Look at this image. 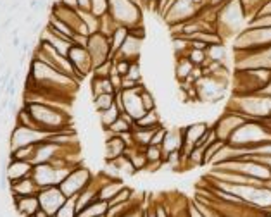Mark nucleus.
<instances>
[{
	"instance_id": "1",
	"label": "nucleus",
	"mask_w": 271,
	"mask_h": 217,
	"mask_svg": "<svg viewBox=\"0 0 271 217\" xmlns=\"http://www.w3.org/2000/svg\"><path fill=\"white\" fill-rule=\"evenodd\" d=\"M218 7V33L221 38H228V36H237L240 31L247 28V16L245 10L242 7L240 0H226Z\"/></svg>"
},
{
	"instance_id": "2",
	"label": "nucleus",
	"mask_w": 271,
	"mask_h": 217,
	"mask_svg": "<svg viewBox=\"0 0 271 217\" xmlns=\"http://www.w3.org/2000/svg\"><path fill=\"white\" fill-rule=\"evenodd\" d=\"M24 107L30 110V114L36 121L41 131H45L49 135L60 133L69 124L68 114L59 107H54L49 103H24Z\"/></svg>"
},
{
	"instance_id": "3",
	"label": "nucleus",
	"mask_w": 271,
	"mask_h": 217,
	"mask_svg": "<svg viewBox=\"0 0 271 217\" xmlns=\"http://www.w3.org/2000/svg\"><path fill=\"white\" fill-rule=\"evenodd\" d=\"M109 14L119 26L128 30L142 24V5L138 0H109Z\"/></svg>"
},
{
	"instance_id": "4",
	"label": "nucleus",
	"mask_w": 271,
	"mask_h": 217,
	"mask_svg": "<svg viewBox=\"0 0 271 217\" xmlns=\"http://www.w3.org/2000/svg\"><path fill=\"white\" fill-rule=\"evenodd\" d=\"M202 9L204 7H201L195 0H174L173 5L168 9V12L164 14V21L169 26L181 24V22H187V21L197 17Z\"/></svg>"
},
{
	"instance_id": "5",
	"label": "nucleus",
	"mask_w": 271,
	"mask_h": 217,
	"mask_svg": "<svg viewBox=\"0 0 271 217\" xmlns=\"http://www.w3.org/2000/svg\"><path fill=\"white\" fill-rule=\"evenodd\" d=\"M90 183H92L90 171L85 169V167H81V166H76V167L66 176V179L59 184V188L68 198H73V197H76L80 191H83Z\"/></svg>"
},
{
	"instance_id": "6",
	"label": "nucleus",
	"mask_w": 271,
	"mask_h": 217,
	"mask_svg": "<svg viewBox=\"0 0 271 217\" xmlns=\"http://www.w3.org/2000/svg\"><path fill=\"white\" fill-rule=\"evenodd\" d=\"M86 50L92 57L93 67L100 66L107 60H112V52H110V41L105 35L102 33H93L88 36V43H86Z\"/></svg>"
},
{
	"instance_id": "7",
	"label": "nucleus",
	"mask_w": 271,
	"mask_h": 217,
	"mask_svg": "<svg viewBox=\"0 0 271 217\" xmlns=\"http://www.w3.org/2000/svg\"><path fill=\"white\" fill-rule=\"evenodd\" d=\"M243 122H247V119L243 117V116H240V114L235 112V110H226V108H225V114L212 124V128H214V131H216L218 140H223V141L228 143L230 136L240 128Z\"/></svg>"
},
{
	"instance_id": "8",
	"label": "nucleus",
	"mask_w": 271,
	"mask_h": 217,
	"mask_svg": "<svg viewBox=\"0 0 271 217\" xmlns=\"http://www.w3.org/2000/svg\"><path fill=\"white\" fill-rule=\"evenodd\" d=\"M68 197L60 191L59 186H45L38 190V202H40V208H43L49 216H55L64 203H66Z\"/></svg>"
},
{
	"instance_id": "9",
	"label": "nucleus",
	"mask_w": 271,
	"mask_h": 217,
	"mask_svg": "<svg viewBox=\"0 0 271 217\" xmlns=\"http://www.w3.org/2000/svg\"><path fill=\"white\" fill-rule=\"evenodd\" d=\"M50 136L49 133H43V131H36V129H30L24 128V126H16V129L12 131L10 135V150H16V148L26 147V145H36L43 140H47Z\"/></svg>"
},
{
	"instance_id": "10",
	"label": "nucleus",
	"mask_w": 271,
	"mask_h": 217,
	"mask_svg": "<svg viewBox=\"0 0 271 217\" xmlns=\"http://www.w3.org/2000/svg\"><path fill=\"white\" fill-rule=\"evenodd\" d=\"M68 59L71 60L73 67L76 71V76L78 79H83L88 72L93 71V62H92V57L88 54L86 47H80V45H73L68 54Z\"/></svg>"
},
{
	"instance_id": "11",
	"label": "nucleus",
	"mask_w": 271,
	"mask_h": 217,
	"mask_svg": "<svg viewBox=\"0 0 271 217\" xmlns=\"http://www.w3.org/2000/svg\"><path fill=\"white\" fill-rule=\"evenodd\" d=\"M145 90L143 85L137 86L133 90H121V97H123V105H124V112H128L131 117L140 119L147 110L143 108V103H142V91Z\"/></svg>"
},
{
	"instance_id": "12",
	"label": "nucleus",
	"mask_w": 271,
	"mask_h": 217,
	"mask_svg": "<svg viewBox=\"0 0 271 217\" xmlns=\"http://www.w3.org/2000/svg\"><path fill=\"white\" fill-rule=\"evenodd\" d=\"M181 147H183V128H171L166 131V136H164V141H162V155L164 158L168 157L169 153H174V152H181Z\"/></svg>"
},
{
	"instance_id": "13",
	"label": "nucleus",
	"mask_w": 271,
	"mask_h": 217,
	"mask_svg": "<svg viewBox=\"0 0 271 217\" xmlns=\"http://www.w3.org/2000/svg\"><path fill=\"white\" fill-rule=\"evenodd\" d=\"M31 172H33V164L24 162V160L10 158L9 166L5 169V178L9 179V183H14V181H19V179L30 178Z\"/></svg>"
},
{
	"instance_id": "14",
	"label": "nucleus",
	"mask_w": 271,
	"mask_h": 217,
	"mask_svg": "<svg viewBox=\"0 0 271 217\" xmlns=\"http://www.w3.org/2000/svg\"><path fill=\"white\" fill-rule=\"evenodd\" d=\"M140 48H142V38H137L133 35H128V38L124 40L123 47L119 48V52L114 57L126 59V60H130V62H138V59H140Z\"/></svg>"
},
{
	"instance_id": "15",
	"label": "nucleus",
	"mask_w": 271,
	"mask_h": 217,
	"mask_svg": "<svg viewBox=\"0 0 271 217\" xmlns=\"http://www.w3.org/2000/svg\"><path fill=\"white\" fill-rule=\"evenodd\" d=\"M14 203H16V210L21 216L31 217L38 208H40V202H38V195H30V197H14Z\"/></svg>"
},
{
	"instance_id": "16",
	"label": "nucleus",
	"mask_w": 271,
	"mask_h": 217,
	"mask_svg": "<svg viewBox=\"0 0 271 217\" xmlns=\"http://www.w3.org/2000/svg\"><path fill=\"white\" fill-rule=\"evenodd\" d=\"M10 190L14 193V197H30V195H38V184L35 183V179L31 178H24L19 181L10 183Z\"/></svg>"
},
{
	"instance_id": "17",
	"label": "nucleus",
	"mask_w": 271,
	"mask_h": 217,
	"mask_svg": "<svg viewBox=\"0 0 271 217\" xmlns=\"http://www.w3.org/2000/svg\"><path fill=\"white\" fill-rule=\"evenodd\" d=\"M123 188H124V183L121 179H105V183L99 186L97 198L99 200H104V202H110Z\"/></svg>"
},
{
	"instance_id": "18",
	"label": "nucleus",
	"mask_w": 271,
	"mask_h": 217,
	"mask_svg": "<svg viewBox=\"0 0 271 217\" xmlns=\"http://www.w3.org/2000/svg\"><path fill=\"white\" fill-rule=\"evenodd\" d=\"M124 152H126V143L121 140V136L110 135L105 141V160H114L124 155Z\"/></svg>"
},
{
	"instance_id": "19",
	"label": "nucleus",
	"mask_w": 271,
	"mask_h": 217,
	"mask_svg": "<svg viewBox=\"0 0 271 217\" xmlns=\"http://www.w3.org/2000/svg\"><path fill=\"white\" fill-rule=\"evenodd\" d=\"M124 155L130 158V162L133 164V167L137 169V172L142 171V169L149 167V162H147V157H145V148H140V147H137V145H131V147H126Z\"/></svg>"
},
{
	"instance_id": "20",
	"label": "nucleus",
	"mask_w": 271,
	"mask_h": 217,
	"mask_svg": "<svg viewBox=\"0 0 271 217\" xmlns=\"http://www.w3.org/2000/svg\"><path fill=\"white\" fill-rule=\"evenodd\" d=\"M107 208H109V202L95 200L86 208H83L76 217H100V216H105L107 214Z\"/></svg>"
},
{
	"instance_id": "21",
	"label": "nucleus",
	"mask_w": 271,
	"mask_h": 217,
	"mask_svg": "<svg viewBox=\"0 0 271 217\" xmlns=\"http://www.w3.org/2000/svg\"><path fill=\"white\" fill-rule=\"evenodd\" d=\"M145 157L149 162V167L147 169H155L164 164V155H162V148L159 145H149L145 147Z\"/></svg>"
},
{
	"instance_id": "22",
	"label": "nucleus",
	"mask_w": 271,
	"mask_h": 217,
	"mask_svg": "<svg viewBox=\"0 0 271 217\" xmlns=\"http://www.w3.org/2000/svg\"><path fill=\"white\" fill-rule=\"evenodd\" d=\"M128 35H130V31H128V28H124V26H118L116 30H114V33L110 35V52H112V59H114V55L119 52V48L123 47V43H124V40L128 38Z\"/></svg>"
},
{
	"instance_id": "23",
	"label": "nucleus",
	"mask_w": 271,
	"mask_h": 217,
	"mask_svg": "<svg viewBox=\"0 0 271 217\" xmlns=\"http://www.w3.org/2000/svg\"><path fill=\"white\" fill-rule=\"evenodd\" d=\"M193 67H195V66L188 60V57H176V66H174V76H176V79H178L180 83L185 81V79L192 74Z\"/></svg>"
},
{
	"instance_id": "24",
	"label": "nucleus",
	"mask_w": 271,
	"mask_h": 217,
	"mask_svg": "<svg viewBox=\"0 0 271 217\" xmlns=\"http://www.w3.org/2000/svg\"><path fill=\"white\" fill-rule=\"evenodd\" d=\"M92 93H93V97H99L102 93L116 95V88L112 86L109 78H93L92 79Z\"/></svg>"
},
{
	"instance_id": "25",
	"label": "nucleus",
	"mask_w": 271,
	"mask_h": 217,
	"mask_svg": "<svg viewBox=\"0 0 271 217\" xmlns=\"http://www.w3.org/2000/svg\"><path fill=\"white\" fill-rule=\"evenodd\" d=\"M135 126L137 128H154L155 129V128H159V126H162V122H161V119H159V114L155 110H149L140 119L135 121Z\"/></svg>"
},
{
	"instance_id": "26",
	"label": "nucleus",
	"mask_w": 271,
	"mask_h": 217,
	"mask_svg": "<svg viewBox=\"0 0 271 217\" xmlns=\"http://www.w3.org/2000/svg\"><path fill=\"white\" fill-rule=\"evenodd\" d=\"M206 54H207V59H209V60H218V62H225V64H226V57H228V54H226V47H225V43L209 45L207 50H206Z\"/></svg>"
},
{
	"instance_id": "27",
	"label": "nucleus",
	"mask_w": 271,
	"mask_h": 217,
	"mask_svg": "<svg viewBox=\"0 0 271 217\" xmlns=\"http://www.w3.org/2000/svg\"><path fill=\"white\" fill-rule=\"evenodd\" d=\"M99 114H100V122H102V128L104 129H107L110 126V124H112V122H114V121H116V119L119 117V108L116 107V103H114V105H112V107H109L107 108V110H104V112H99Z\"/></svg>"
},
{
	"instance_id": "28",
	"label": "nucleus",
	"mask_w": 271,
	"mask_h": 217,
	"mask_svg": "<svg viewBox=\"0 0 271 217\" xmlns=\"http://www.w3.org/2000/svg\"><path fill=\"white\" fill-rule=\"evenodd\" d=\"M93 105L97 108V112H104L109 107L114 105V95L110 93H102L99 97H93Z\"/></svg>"
},
{
	"instance_id": "29",
	"label": "nucleus",
	"mask_w": 271,
	"mask_h": 217,
	"mask_svg": "<svg viewBox=\"0 0 271 217\" xmlns=\"http://www.w3.org/2000/svg\"><path fill=\"white\" fill-rule=\"evenodd\" d=\"M76 216H78V210H76V200H74V197L68 198L66 203L55 214V217H76Z\"/></svg>"
},
{
	"instance_id": "30",
	"label": "nucleus",
	"mask_w": 271,
	"mask_h": 217,
	"mask_svg": "<svg viewBox=\"0 0 271 217\" xmlns=\"http://www.w3.org/2000/svg\"><path fill=\"white\" fill-rule=\"evenodd\" d=\"M225 143L226 141H223V140H216V141H212L211 145H207L206 147V152H204V164H211L212 157L225 147Z\"/></svg>"
},
{
	"instance_id": "31",
	"label": "nucleus",
	"mask_w": 271,
	"mask_h": 217,
	"mask_svg": "<svg viewBox=\"0 0 271 217\" xmlns=\"http://www.w3.org/2000/svg\"><path fill=\"white\" fill-rule=\"evenodd\" d=\"M187 57H188V60H190L193 66H204L206 64V60H207V54H206V50H199V48H190L188 50V54H187Z\"/></svg>"
},
{
	"instance_id": "32",
	"label": "nucleus",
	"mask_w": 271,
	"mask_h": 217,
	"mask_svg": "<svg viewBox=\"0 0 271 217\" xmlns=\"http://www.w3.org/2000/svg\"><path fill=\"white\" fill-rule=\"evenodd\" d=\"M90 5H92L90 12H93L99 17L109 14V0H90Z\"/></svg>"
},
{
	"instance_id": "33",
	"label": "nucleus",
	"mask_w": 271,
	"mask_h": 217,
	"mask_svg": "<svg viewBox=\"0 0 271 217\" xmlns=\"http://www.w3.org/2000/svg\"><path fill=\"white\" fill-rule=\"evenodd\" d=\"M92 72H93V78H109L110 72H112V60H107L100 66L93 67Z\"/></svg>"
},
{
	"instance_id": "34",
	"label": "nucleus",
	"mask_w": 271,
	"mask_h": 217,
	"mask_svg": "<svg viewBox=\"0 0 271 217\" xmlns=\"http://www.w3.org/2000/svg\"><path fill=\"white\" fill-rule=\"evenodd\" d=\"M142 103H143V108L149 112V110H155V98H154V95H152L149 90L145 88L143 91H142Z\"/></svg>"
},
{
	"instance_id": "35",
	"label": "nucleus",
	"mask_w": 271,
	"mask_h": 217,
	"mask_svg": "<svg viewBox=\"0 0 271 217\" xmlns=\"http://www.w3.org/2000/svg\"><path fill=\"white\" fill-rule=\"evenodd\" d=\"M126 76H128L130 79H133V81H137V83H142V71H140L138 62H131L130 71H128Z\"/></svg>"
},
{
	"instance_id": "36",
	"label": "nucleus",
	"mask_w": 271,
	"mask_h": 217,
	"mask_svg": "<svg viewBox=\"0 0 271 217\" xmlns=\"http://www.w3.org/2000/svg\"><path fill=\"white\" fill-rule=\"evenodd\" d=\"M166 131H168V129L164 128V126L155 129V131H154V136H152V140H150V145H159V147H161L162 141H164V136H166Z\"/></svg>"
},
{
	"instance_id": "37",
	"label": "nucleus",
	"mask_w": 271,
	"mask_h": 217,
	"mask_svg": "<svg viewBox=\"0 0 271 217\" xmlns=\"http://www.w3.org/2000/svg\"><path fill=\"white\" fill-rule=\"evenodd\" d=\"M266 14H271V0H268V2L262 5L261 9L257 10V14H256V16H266Z\"/></svg>"
},
{
	"instance_id": "38",
	"label": "nucleus",
	"mask_w": 271,
	"mask_h": 217,
	"mask_svg": "<svg viewBox=\"0 0 271 217\" xmlns=\"http://www.w3.org/2000/svg\"><path fill=\"white\" fill-rule=\"evenodd\" d=\"M62 5L71 7V9H78V0H59Z\"/></svg>"
},
{
	"instance_id": "39",
	"label": "nucleus",
	"mask_w": 271,
	"mask_h": 217,
	"mask_svg": "<svg viewBox=\"0 0 271 217\" xmlns=\"http://www.w3.org/2000/svg\"><path fill=\"white\" fill-rule=\"evenodd\" d=\"M12 21H14V17H7L5 21H2V24H0V31L9 30V26L12 24Z\"/></svg>"
},
{
	"instance_id": "40",
	"label": "nucleus",
	"mask_w": 271,
	"mask_h": 217,
	"mask_svg": "<svg viewBox=\"0 0 271 217\" xmlns=\"http://www.w3.org/2000/svg\"><path fill=\"white\" fill-rule=\"evenodd\" d=\"M31 217H49V214H47L43 208H38V210H36V212H35Z\"/></svg>"
},
{
	"instance_id": "41",
	"label": "nucleus",
	"mask_w": 271,
	"mask_h": 217,
	"mask_svg": "<svg viewBox=\"0 0 271 217\" xmlns=\"http://www.w3.org/2000/svg\"><path fill=\"white\" fill-rule=\"evenodd\" d=\"M12 45H14V47H19V45H21V38H19V36H14V38H12Z\"/></svg>"
},
{
	"instance_id": "42",
	"label": "nucleus",
	"mask_w": 271,
	"mask_h": 217,
	"mask_svg": "<svg viewBox=\"0 0 271 217\" xmlns=\"http://www.w3.org/2000/svg\"><path fill=\"white\" fill-rule=\"evenodd\" d=\"M155 2H159V0H154V4H155Z\"/></svg>"
},
{
	"instance_id": "43",
	"label": "nucleus",
	"mask_w": 271,
	"mask_h": 217,
	"mask_svg": "<svg viewBox=\"0 0 271 217\" xmlns=\"http://www.w3.org/2000/svg\"><path fill=\"white\" fill-rule=\"evenodd\" d=\"M49 217H55V216H49Z\"/></svg>"
},
{
	"instance_id": "44",
	"label": "nucleus",
	"mask_w": 271,
	"mask_h": 217,
	"mask_svg": "<svg viewBox=\"0 0 271 217\" xmlns=\"http://www.w3.org/2000/svg\"><path fill=\"white\" fill-rule=\"evenodd\" d=\"M270 121H271V119H270Z\"/></svg>"
}]
</instances>
